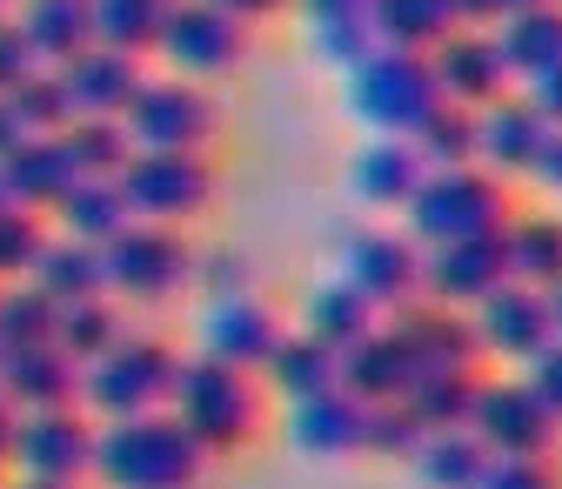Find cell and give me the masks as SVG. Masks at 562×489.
I'll list each match as a JSON object with an SVG mask.
<instances>
[{"instance_id": "5bb4252c", "label": "cell", "mask_w": 562, "mask_h": 489, "mask_svg": "<svg viewBox=\"0 0 562 489\" xmlns=\"http://www.w3.org/2000/svg\"><path fill=\"white\" fill-rule=\"evenodd\" d=\"M469 329H475V342H482V363H496L503 376H522L542 348L555 342L542 296L522 289V282H503L488 302H475V309H469Z\"/></svg>"}, {"instance_id": "d6a6232c", "label": "cell", "mask_w": 562, "mask_h": 489, "mask_svg": "<svg viewBox=\"0 0 562 489\" xmlns=\"http://www.w3.org/2000/svg\"><path fill=\"white\" fill-rule=\"evenodd\" d=\"M27 282H34L47 302H94V296H108L101 248H88V242H67V235H47V248H41V262H34V275H27Z\"/></svg>"}, {"instance_id": "f546056e", "label": "cell", "mask_w": 562, "mask_h": 489, "mask_svg": "<svg viewBox=\"0 0 562 489\" xmlns=\"http://www.w3.org/2000/svg\"><path fill=\"white\" fill-rule=\"evenodd\" d=\"M127 222H134V215H127V201H121L114 175H81V181H75V195H67L54 215H47V229H54V235L88 242V248H108Z\"/></svg>"}, {"instance_id": "f1b7e54d", "label": "cell", "mask_w": 562, "mask_h": 489, "mask_svg": "<svg viewBox=\"0 0 562 489\" xmlns=\"http://www.w3.org/2000/svg\"><path fill=\"white\" fill-rule=\"evenodd\" d=\"M369 21H375V41L382 47L422 54V60H429L449 34H462L456 0H369Z\"/></svg>"}, {"instance_id": "9f6ffc18", "label": "cell", "mask_w": 562, "mask_h": 489, "mask_svg": "<svg viewBox=\"0 0 562 489\" xmlns=\"http://www.w3.org/2000/svg\"><path fill=\"white\" fill-rule=\"evenodd\" d=\"M0 489H94V482H21V476H8Z\"/></svg>"}, {"instance_id": "ab89813d", "label": "cell", "mask_w": 562, "mask_h": 489, "mask_svg": "<svg viewBox=\"0 0 562 489\" xmlns=\"http://www.w3.org/2000/svg\"><path fill=\"white\" fill-rule=\"evenodd\" d=\"M47 215H27V208H0V289L8 282H27L41 248H47Z\"/></svg>"}, {"instance_id": "d4e9b609", "label": "cell", "mask_w": 562, "mask_h": 489, "mask_svg": "<svg viewBox=\"0 0 562 489\" xmlns=\"http://www.w3.org/2000/svg\"><path fill=\"white\" fill-rule=\"evenodd\" d=\"M302 14V34L315 47V60H328L335 75H348L356 60H369L382 41H375V21H369V0H289Z\"/></svg>"}, {"instance_id": "7402d4cb", "label": "cell", "mask_w": 562, "mask_h": 489, "mask_svg": "<svg viewBox=\"0 0 562 489\" xmlns=\"http://www.w3.org/2000/svg\"><path fill=\"white\" fill-rule=\"evenodd\" d=\"M75 181H81V162L67 155L60 134H34V142H21L0 162V188H8V201L27 208V215H54V208L75 195Z\"/></svg>"}, {"instance_id": "9c48e42d", "label": "cell", "mask_w": 562, "mask_h": 489, "mask_svg": "<svg viewBox=\"0 0 562 489\" xmlns=\"http://www.w3.org/2000/svg\"><path fill=\"white\" fill-rule=\"evenodd\" d=\"M248 54H255V27H241L222 8H207V0H181L148 60H155V75H175V81H194V88H222L248 67Z\"/></svg>"}, {"instance_id": "2e32d148", "label": "cell", "mask_w": 562, "mask_h": 489, "mask_svg": "<svg viewBox=\"0 0 562 489\" xmlns=\"http://www.w3.org/2000/svg\"><path fill=\"white\" fill-rule=\"evenodd\" d=\"M281 436H289V449L308 456V463H348L369 443V402L335 382L322 396H302V402L281 409Z\"/></svg>"}, {"instance_id": "d590c367", "label": "cell", "mask_w": 562, "mask_h": 489, "mask_svg": "<svg viewBox=\"0 0 562 489\" xmlns=\"http://www.w3.org/2000/svg\"><path fill=\"white\" fill-rule=\"evenodd\" d=\"M88 8H94V41L101 47H121V54L148 60L181 0H88Z\"/></svg>"}, {"instance_id": "7bdbcfd3", "label": "cell", "mask_w": 562, "mask_h": 489, "mask_svg": "<svg viewBox=\"0 0 562 489\" xmlns=\"http://www.w3.org/2000/svg\"><path fill=\"white\" fill-rule=\"evenodd\" d=\"M60 142H67V155L81 162V175H121L127 155H134L127 134H121V121H75Z\"/></svg>"}, {"instance_id": "7dc6e473", "label": "cell", "mask_w": 562, "mask_h": 489, "mask_svg": "<svg viewBox=\"0 0 562 489\" xmlns=\"http://www.w3.org/2000/svg\"><path fill=\"white\" fill-rule=\"evenodd\" d=\"M516 95H522L549 127H562V60H555V67H542V75H529V81H516Z\"/></svg>"}, {"instance_id": "9a60e30c", "label": "cell", "mask_w": 562, "mask_h": 489, "mask_svg": "<svg viewBox=\"0 0 562 489\" xmlns=\"http://www.w3.org/2000/svg\"><path fill=\"white\" fill-rule=\"evenodd\" d=\"M429 75H436V95L462 114H482V108H496L516 95V75H509V60L496 47V34H482V27H462L449 34L436 54H429Z\"/></svg>"}, {"instance_id": "ffe728a7", "label": "cell", "mask_w": 562, "mask_h": 489, "mask_svg": "<svg viewBox=\"0 0 562 489\" xmlns=\"http://www.w3.org/2000/svg\"><path fill=\"white\" fill-rule=\"evenodd\" d=\"M422 155L408 148V142H389V134H369V142L348 155V201L356 208H369V215H402L408 208V195L422 188Z\"/></svg>"}, {"instance_id": "680465c9", "label": "cell", "mask_w": 562, "mask_h": 489, "mask_svg": "<svg viewBox=\"0 0 562 489\" xmlns=\"http://www.w3.org/2000/svg\"><path fill=\"white\" fill-rule=\"evenodd\" d=\"M0 208H14V201H8V188H0Z\"/></svg>"}, {"instance_id": "8992f818", "label": "cell", "mask_w": 562, "mask_h": 489, "mask_svg": "<svg viewBox=\"0 0 562 489\" xmlns=\"http://www.w3.org/2000/svg\"><path fill=\"white\" fill-rule=\"evenodd\" d=\"M341 108L356 114L369 134H389V142H415L422 121L442 108L436 95V75L422 54H395V47H375L369 60H356L341 75Z\"/></svg>"}, {"instance_id": "94428289", "label": "cell", "mask_w": 562, "mask_h": 489, "mask_svg": "<svg viewBox=\"0 0 562 489\" xmlns=\"http://www.w3.org/2000/svg\"><path fill=\"white\" fill-rule=\"evenodd\" d=\"M555 8H562V0H555Z\"/></svg>"}, {"instance_id": "52a82bcc", "label": "cell", "mask_w": 562, "mask_h": 489, "mask_svg": "<svg viewBox=\"0 0 562 489\" xmlns=\"http://www.w3.org/2000/svg\"><path fill=\"white\" fill-rule=\"evenodd\" d=\"M121 134L134 155H215L222 148V101L175 75H148L140 95L121 108Z\"/></svg>"}, {"instance_id": "7c38bea8", "label": "cell", "mask_w": 562, "mask_h": 489, "mask_svg": "<svg viewBox=\"0 0 562 489\" xmlns=\"http://www.w3.org/2000/svg\"><path fill=\"white\" fill-rule=\"evenodd\" d=\"M94 436L101 423L88 409H41L14 423L8 476L21 482H94Z\"/></svg>"}, {"instance_id": "74e56055", "label": "cell", "mask_w": 562, "mask_h": 489, "mask_svg": "<svg viewBox=\"0 0 562 489\" xmlns=\"http://www.w3.org/2000/svg\"><path fill=\"white\" fill-rule=\"evenodd\" d=\"M54 315H60V302H47L34 282H8L0 289V356L54 342Z\"/></svg>"}, {"instance_id": "cb8c5ba5", "label": "cell", "mask_w": 562, "mask_h": 489, "mask_svg": "<svg viewBox=\"0 0 562 489\" xmlns=\"http://www.w3.org/2000/svg\"><path fill=\"white\" fill-rule=\"evenodd\" d=\"M542 134H549V121H542L522 95H509V101H496V108H482V114H475V168H488L496 181L529 175V162H536V148H542Z\"/></svg>"}, {"instance_id": "4dcf8cb0", "label": "cell", "mask_w": 562, "mask_h": 489, "mask_svg": "<svg viewBox=\"0 0 562 489\" xmlns=\"http://www.w3.org/2000/svg\"><path fill=\"white\" fill-rule=\"evenodd\" d=\"M134 335V315L114 302V296H94V302H60V315H54V348L60 356H75L81 369L88 363H101L114 342H127Z\"/></svg>"}, {"instance_id": "91938a15", "label": "cell", "mask_w": 562, "mask_h": 489, "mask_svg": "<svg viewBox=\"0 0 562 489\" xmlns=\"http://www.w3.org/2000/svg\"><path fill=\"white\" fill-rule=\"evenodd\" d=\"M8 8H21V0H8Z\"/></svg>"}, {"instance_id": "6da1fadb", "label": "cell", "mask_w": 562, "mask_h": 489, "mask_svg": "<svg viewBox=\"0 0 562 489\" xmlns=\"http://www.w3.org/2000/svg\"><path fill=\"white\" fill-rule=\"evenodd\" d=\"M168 415H175V423H181L207 456H215V463H228V456H241V449L261 443L274 402H268L261 376H248V369L207 363V356H181V376H175Z\"/></svg>"}, {"instance_id": "6125c7cd", "label": "cell", "mask_w": 562, "mask_h": 489, "mask_svg": "<svg viewBox=\"0 0 562 489\" xmlns=\"http://www.w3.org/2000/svg\"><path fill=\"white\" fill-rule=\"evenodd\" d=\"M0 482H8V476H0Z\"/></svg>"}, {"instance_id": "b9f144b4", "label": "cell", "mask_w": 562, "mask_h": 489, "mask_svg": "<svg viewBox=\"0 0 562 489\" xmlns=\"http://www.w3.org/2000/svg\"><path fill=\"white\" fill-rule=\"evenodd\" d=\"M422 436H429V430L408 415V402H369V443H362V456L408 469V456L422 449Z\"/></svg>"}, {"instance_id": "bcb514c9", "label": "cell", "mask_w": 562, "mask_h": 489, "mask_svg": "<svg viewBox=\"0 0 562 489\" xmlns=\"http://www.w3.org/2000/svg\"><path fill=\"white\" fill-rule=\"evenodd\" d=\"M41 75V60H34V47L21 41V27L14 21H0V95H14L21 81H34Z\"/></svg>"}, {"instance_id": "44dd1931", "label": "cell", "mask_w": 562, "mask_h": 489, "mask_svg": "<svg viewBox=\"0 0 562 489\" xmlns=\"http://www.w3.org/2000/svg\"><path fill=\"white\" fill-rule=\"evenodd\" d=\"M389 322L408 335L415 363L429 369V376H482V342H475V329H469V315H462V309H442V302H408V309H395Z\"/></svg>"}, {"instance_id": "603a6c76", "label": "cell", "mask_w": 562, "mask_h": 489, "mask_svg": "<svg viewBox=\"0 0 562 489\" xmlns=\"http://www.w3.org/2000/svg\"><path fill=\"white\" fill-rule=\"evenodd\" d=\"M0 396H8L21 415L81 409V363L60 356L54 342H41V348H8V356H0Z\"/></svg>"}, {"instance_id": "277c9868", "label": "cell", "mask_w": 562, "mask_h": 489, "mask_svg": "<svg viewBox=\"0 0 562 489\" xmlns=\"http://www.w3.org/2000/svg\"><path fill=\"white\" fill-rule=\"evenodd\" d=\"M516 215L509 181H496L488 168H436L422 175V188L402 208V235L415 248H442V242H469V235H503V222Z\"/></svg>"}, {"instance_id": "8fae6325", "label": "cell", "mask_w": 562, "mask_h": 489, "mask_svg": "<svg viewBox=\"0 0 562 489\" xmlns=\"http://www.w3.org/2000/svg\"><path fill=\"white\" fill-rule=\"evenodd\" d=\"M281 335H289V322H281V309L261 289L194 296V348H188V356H207V363H228V369L261 376Z\"/></svg>"}, {"instance_id": "4fadbf2b", "label": "cell", "mask_w": 562, "mask_h": 489, "mask_svg": "<svg viewBox=\"0 0 562 489\" xmlns=\"http://www.w3.org/2000/svg\"><path fill=\"white\" fill-rule=\"evenodd\" d=\"M335 282H348L369 309L395 315V309L422 302V248L402 229H356L335 248Z\"/></svg>"}, {"instance_id": "ba28073f", "label": "cell", "mask_w": 562, "mask_h": 489, "mask_svg": "<svg viewBox=\"0 0 562 489\" xmlns=\"http://www.w3.org/2000/svg\"><path fill=\"white\" fill-rule=\"evenodd\" d=\"M114 188H121L134 222L194 229L207 208L222 201V168H215V155H127Z\"/></svg>"}, {"instance_id": "7a4b0ae2", "label": "cell", "mask_w": 562, "mask_h": 489, "mask_svg": "<svg viewBox=\"0 0 562 489\" xmlns=\"http://www.w3.org/2000/svg\"><path fill=\"white\" fill-rule=\"evenodd\" d=\"M215 456H207L168 409L101 423L94 436V489H207Z\"/></svg>"}, {"instance_id": "c3c4849f", "label": "cell", "mask_w": 562, "mask_h": 489, "mask_svg": "<svg viewBox=\"0 0 562 489\" xmlns=\"http://www.w3.org/2000/svg\"><path fill=\"white\" fill-rule=\"evenodd\" d=\"M522 181H529L536 195H555V201H562V127L542 134V148H536V162H529Z\"/></svg>"}, {"instance_id": "f6af8a7d", "label": "cell", "mask_w": 562, "mask_h": 489, "mask_svg": "<svg viewBox=\"0 0 562 489\" xmlns=\"http://www.w3.org/2000/svg\"><path fill=\"white\" fill-rule=\"evenodd\" d=\"M475 489H562V463H488Z\"/></svg>"}, {"instance_id": "1f68e13d", "label": "cell", "mask_w": 562, "mask_h": 489, "mask_svg": "<svg viewBox=\"0 0 562 489\" xmlns=\"http://www.w3.org/2000/svg\"><path fill=\"white\" fill-rule=\"evenodd\" d=\"M375 322H382V309H369L348 282H335V275H328V282H315V289L302 296V322H295V329L315 335V342H328L335 356H341V348H356Z\"/></svg>"}, {"instance_id": "f35d334b", "label": "cell", "mask_w": 562, "mask_h": 489, "mask_svg": "<svg viewBox=\"0 0 562 489\" xmlns=\"http://www.w3.org/2000/svg\"><path fill=\"white\" fill-rule=\"evenodd\" d=\"M415 155H422V168H469L475 162V114H462V108H436L429 121H422V134H415V142H408Z\"/></svg>"}, {"instance_id": "d6986e66", "label": "cell", "mask_w": 562, "mask_h": 489, "mask_svg": "<svg viewBox=\"0 0 562 489\" xmlns=\"http://www.w3.org/2000/svg\"><path fill=\"white\" fill-rule=\"evenodd\" d=\"M422 376H429V369L415 363L408 335H402L389 315H382L356 348H341V389H356L362 402H402Z\"/></svg>"}, {"instance_id": "3957f363", "label": "cell", "mask_w": 562, "mask_h": 489, "mask_svg": "<svg viewBox=\"0 0 562 489\" xmlns=\"http://www.w3.org/2000/svg\"><path fill=\"white\" fill-rule=\"evenodd\" d=\"M194 235L188 229H148V222H127L108 248H101V275H108V296L127 315H155L194 296Z\"/></svg>"}, {"instance_id": "83f0119b", "label": "cell", "mask_w": 562, "mask_h": 489, "mask_svg": "<svg viewBox=\"0 0 562 489\" xmlns=\"http://www.w3.org/2000/svg\"><path fill=\"white\" fill-rule=\"evenodd\" d=\"M14 27H21V41L34 47L41 67H60L81 47H94V8L88 0H21Z\"/></svg>"}, {"instance_id": "5b68a950", "label": "cell", "mask_w": 562, "mask_h": 489, "mask_svg": "<svg viewBox=\"0 0 562 489\" xmlns=\"http://www.w3.org/2000/svg\"><path fill=\"white\" fill-rule=\"evenodd\" d=\"M181 356H188V348H175L161 329H140L134 322L127 342H114L101 363L81 369V409L94 415V423H127V415L168 409L175 376H181Z\"/></svg>"}, {"instance_id": "8d00e7d4", "label": "cell", "mask_w": 562, "mask_h": 489, "mask_svg": "<svg viewBox=\"0 0 562 489\" xmlns=\"http://www.w3.org/2000/svg\"><path fill=\"white\" fill-rule=\"evenodd\" d=\"M402 402H408V415L429 436L436 430H469L475 423V402H482V376H422Z\"/></svg>"}, {"instance_id": "e0dca14e", "label": "cell", "mask_w": 562, "mask_h": 489, "mask_svg": "<svg viewBox=\"0 0 562 489\" xmlns=\"http://www.w3.org/2000/svg\"><path fill=\"white\" fill-rule=\"evenodd\" d=\"M509 282V262H503V235H469V242H442V248H422V302H442V309H475Z\"/></svg>"}, {"instance_id": "db71d44e", "label": "cell", "mask_w": 562, "mask_h": 489, "mask_svg": "<svg viewBox=\"0 0 562 489\" xmlns=\"http://www.w3.org/2000/svg\"><path fill=\"white\" fill-rule=\"evenodd\" d=\"M14 423H21V409L0 396V476H8V449H14Z\"/></svg>"}, {"instance_id": "f5cc1de1", "label": "cell", "mask_w": 562, "mask_h": 489, "mask_svg": "<svg viewBox=\"0 0 562 489\" xmlns=\"http://www.w3.org/2000/svg\"><path fill=\"white\" fill-rule=\"evenodd\" d=\"M21 142H34V134H27V127L14 121V108H8V95H0V162H8V155H14Z\"/></svg>"}, {"instance_id": "11a10c76", "label": "cell", "mask_w": 562, "mask_h": 489, "mask_svg": "<svg viewBox=\"0 0 562 489\" xmlns=\"http://www.w3.org/2000/svg\"><path fill=\"white\" fill-rule=\"evenodd\" d=\"M542 309H549V329H555V342H562V282L542 289Z\"/></svg>"}, {"instance_id": "e575fe53", "label": "cell", "mask_w": 562, "mask_h": 489, "mask_svg": "<svg viewBox=\"0 0 562 489\" xmlns=\"http://www.w3.org/2000/svg\"><path fill=\"white\" fill-rule=\"evenodd\" d=\"M488 34H496V47H503V60H509L516 81H529V75H542V67L562 60V8H555V0L509 14L503 27H488Z\"/></svg>"}, {"instance_id": "ac0fdd59", "label": "cell", "mask_w": 562, "mask_h": 489, "mask_svg": "<svg viewBox=\"0 0 562 489\" xmlns=\"http://www.w3.org/2000/svg\"><path fill=\"white\" fill-rule=\"evenodd\" d=\"M155 67L140 54H121V47H81L75 60L54 67V81L67 95V108H75V121H121V108L140 95V81H148Z\"/></svg>"}, {"instance_id": "681fc988", "label": "cell", "mask_w": 562, "mask_h": 489, "mask_svg": "<svg viewBox=\"0 0 562 489\" xmlns=\"http://www.w3.org/2000/svg\"><path fill=\"white\" fill-rule=\"evenodd\" d=\"M522 376H529V389H536V396L562 415V342H549V348H542V356H536Z\"/></svg>"}, {"instance_id": "30bf717a", "label": "cell", "mask_w": 562, "mask_h": 489, "mask_svg": "<svg viewBox=\"0 0 562 489\" xmlns=\"http://www.w3.org/2000/svg\"><path fill=\"white\" fill-rule=\"evenodd\" d=\"M469 430L496 463H555L562 456V415L529 389V376H482V402H475Z\"/></svg>"}, {"instance_id": "f907efd6", "label": "cell", "mask_w": 562, "mask_h": 489, "mask_svg": "<svg viewBox=\"0 0 562 489\" xmlns=\"http://www.w3.org/2000/svg\"><path fill=\"white\" fill-rule=\"evenodd\" d=\"M522 8H542V0H456V14H462V27H503L509 14H522Z\"/></svg>"}, {"instance_id": "836d02e7", "label": "cell", "mask_w": 562, "mask_h": 489, "mask_svg": "<svg viewBox=\"0 0 562 489\" xmlns=\"http://www.w3.org/2000/svg\"><path fill=\"white\" fill-rule=\"evenodd\" d=\"M488 463L496 456L475 443V430H436V436H422V449L408 456V476L422 489H475L488 476Z\"/></svg>"}, {"instance_id": "60d3db41", "label": "cell", "mask_w": 562, "mask_h": 489, "mask_svg": "<svg viewBox=\"0 0 562 489\" xmlns=\"http://www.w3.org/2000/svg\"><path fill=\"white\" fill-rule=\"evenodd\" d=\"M8 108H14V121H21L27 134H67V127H75V108H67L54 67H41L34 81H21V88L8 95Z\"/></svg>"}, {"instance_id": "816d5d0a", "label": "cell", "mask_w": 562, "mask_h": 489, "mask_svg": "<svg viewBox=\"0 0 562 489\" xmlns=\"http://www.w3.org/2000/svg\"><path fill=\"white\" fill-rule=\"evenodd\" d=\"M207 8L235 14L241 27H261V21H274V14H289V0H207Z\"/></svg>"}, {"instance_id": "4316f807", "label": "cell", "mask_w": 562, "mask_h": 489, "mask_svg": "<svg viewBox=\"0 0 562 489\" xmlns=\"http://www.w3.org/2000/svg\"><path fill=\"white\" fill-rule=\"evenodd\" d=\"M341 382V356L328 342H315V335H302L295 322H289V335L274 342V356H268V369H261V389H268V402H302V396H322V389H335Z\"/></svg>"}, {"instance_id": "ee69618b", "label": "cell", "mask_w": 562, "mask_h": 489, "mask_svg": "<svg viewBox=\"0 0 562 489\" xmlns=\"http://www.w3.org/2000/svg\"><path fill=\"white\" fill-rule=\"evenodd\" d=\"M241 289H261L255 262L235 242H201L194 248V296H241Z\"/></svg>"}, {"instance_id": "6f0895ef", "label": "cell", "mask_w": 562, "mask_h": 489, "mask_svg": "<svg viewBox=\"0 0 562 489\" xmlns=\"http://www.w3.org/2000/svg\"><path fill=\"white\" fill-rule=\"evenodd\" d=\"M0 21H14V8H8V0H0Z\"/></svg>"}, {"instance_id": "484cf974", "label": "cell", "mask_w": 562, "mask_h": 489, "mask_svg": "<svg viewBox=\"0 0 562 489\" xmlns=\"http://www.w3.org/2000/svg\"><path fill=\"white\" fill-rule=\"evenodd\" d=\"M503 262H509V282L536 296L562 282V208H516L503 222Z\"/></svg>"}]
</instances>
